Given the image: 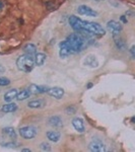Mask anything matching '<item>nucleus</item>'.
I'll list each match as a JSON object with an SVG mask.
<instances>
[{
    "mask_svg": "<svg viewBox=\"0 0 135 152\" xmlns=\"http://www.w3.org/2000/svg\"><path fill=\"white\" fill-rule=\"evenodd\" d=\"M67 41L74 51V53H79L87 46V41H85L79 34H71L68 38Z\"/></svg>",
    "mask_w": 135,
    "mask_h": 152,
    "instance_id": "f257e3e1",
    "label": "nucleus"
},
{
    "mask_svg": "<svg viewBox=\"0 0 135 152\" xmlns=\"http://www.w3.org/2000/svg\"><path fill=\"white\" fill-rule=\"evenodd\" d=\"M16 66H17L18 70L25 72V73H29L33 70V68L35 66V60H34L33 56L24 54V55H21L17 58Z\"/></svg>",
    "mask_w": 135,
    "mask_h": 152,
    "instance_id": "f03ea898",
    "label": "nucleus"
},
{
    "mask_svg": "<svg viewBox=\"0 0 135 152\" xmlns=\"http://www.w3.org/2000/svg\"><path fill=\"white\" fill-rule=\"evenodd\" d=\"M82 30L87 31L88 33L93 34L94 36H104L106 34L105 29L101 24L93 21H82Z\"/></svg>",
    "mask_w": 135,
    "mask_h": 152,
    "instance_id": "7ed1b4c3",
    "label": "nucleus"
},
{
    "mask_svg": "<svg viewBox=\"0 0 135 152\" xmlns=\"http://www.w3.org/2000/svg\"><path fill=\"white\" fill-rule=\"evenodd\" d=\"M37 134H38V130L33 126H25L19 129V135L26 140L34 139L37 136Z\"/></svg>",
    "mask_w": 135,
    "mask_h": 152,
    "instance_id": "20e7f679",
    "label": "nucleus"
},
{
    "mask_svg": "<svg viewBox=\"0 0 135 152\" xmlns=\"http://www.w3.org/2000/svg\"><path fill=\"white\" fill-rule=\"evenodd\" d=\"M59 47H60L59 55H60L61 58H66V57H68V56L71 55V54H75L74 51L72 50V48L70 47V45H69V43H68L67 40L61 42V43L59 44Z\"/></svg>",
    "mask_w": 135,
    "mask_h": 152,
    "instance_id": "39448f33",
    "label": "nucleus"
},
{
    "mask_svg": "<svg viewBox=\"0 0 135 152\" xmlns=\"http://www.w3.org/2000/svg\"><path fill=\"white\" fill-rule=\"evenodd\" d=\"M107 29L110 33H112L113 37L114 36H119L120 32L122 31V24L116 20H110L107 23Z\"/></svg>",
    "mask_w": 135,
    "mask_h": 152,
    "instance_id": "423d86ee",
    "label": "nucleus"
},
{
    "mask_svg": "<svg viewBox=\"0 0 135 152\" xmlns=\"http://www.w3.org/2000/svg\"><path fill=\"white\" fill-rule=\"evenodd\" d=\"M88 149H89L91 151H93V152H104V151H106V146H105V144H104L101 140H99V139H94V140L89 143Z\"/></svg>",
    "mask_w": 135,
    "mask_h": 152,
    "instance_id": "0eeeda50",
    "label": "nucleus"
},
{
    "mask_svg": "<svg viewBox=\"0 0 135 152\" xmlns=\"http://www.w3.org/2000/svg\"><path fill=\"white\" fill-rule=\"evenodd\" d=\"M77 12H78V14L86 15V16H93V17H96L99 14L96 10H94L93 8H91L89 6H86V5H79L77 7Z\"/></svg>",
    "mask_w": 135,
    "mask_h": 152,
    "instance_id": "6e6552de",
    "label": "nucleus"
},
{
    "mask_svg": "<svg viewBox=\"0 0 135 152\" xmlns=\"http://www.w3.org/2000/svg\"><path fill=\"white\" fill-rule=\"evenodd\" d=\"M82 19H80L79 17L75 16V15H71L69 17V24H70V27L76 31V32H79V31H81L82 30Z\"/></svg>",
    "mask_w": 135,
    "mask_h": 152,
    "instance_id": "1a4fd4ad",
    "label": "nucleus"
},
{
    "mask_svg": "<svg viewBox=\"0 0 135 152\" xmlns=\"http://www.w3.org/2000/svg\"><path fill=\"white\" fill-rule=\"evenodd\" d=\"M47 93L50 95V96H53L57 99H60L63 97L64 95V89L62 87H58V86H55V87H52V88H49Z\"/></svg>",
    "mask_w": 135,
    "mask_h": 152,
    "instance_id": "9d476101",
    "label": "nucleus"
},
{
    "mask_svg": "<svg viewBox=\"0 0 135 152\" xmlns=\"http://www.w3.org/2000/svg\"><path fill=\"white\" fill-rule=\"evenodd\" d=\"M31 92V94H40V93H44L47 92L49 87L48 86H44V85H37V84H31L30 87L28 88Z\"/></svg>",
    "mask_w": 135,
    "mask_h": 152,
    "instance_id": "9b49d317",
    "label": "nucleus"
},
{
    "mask_svg": "<svg viewBox=\"0 0 135 152\" xmlns=\"http://www.w3.org/2000/svg\"><path fill=\"white\" fill-rule=\"evenodd\" d=\"M72 126L74 127V129L79 132V133H83L84 132V124L82 119L80 118H74L72 120Z\"/></svg>",
    "mask_w": 135,
    "mask_h": 152,
    "instance_id": "f8f14e48",
    "label": "nucleus"
},
{
    "mask_svg": "<svg viewBox=\"0 0 135 152\" xmlns=\"http://www.w3.org/2000/svg\"><path fill=\"white\" fill-rule=\"evenodd\" d=\"M83 64H84L85 66L95 68V67H98V66H99V61H98V59L96 58V56H94V55H88V56L84 59Z\"/></svg>",
    "mask_w": 135,
    "mask_h": 152,
    "instance_id": "ddd939ff",
    "label": "nucleus"
},
{
    "mask_svg": "<svg viewBox=\"0 0 135 152\" xmlns=\"http://www.w3.org/2000/svg\"><path fill=\"white\" fill-rule=\"evenodd\" d=\"M46 106V100L44 99H34L28 104V107L31 109H42Z\"/></svg>",
    "mask_w": 135,
    "mask_h": 152,
    "instance_id": "4468645a",
    "label": "nucleus"
},
{
    "mask_svg": "<svg viewBox=\"0 0 135 152\" xmlns=\"http://www.w3.org/2000/svg\"><path fill=\"white\" fill-rule=\"evenodd\" d=\"M49 124L52 127H54V128H61V127L63 126L62 119L59 116H52L49 119Z\"/></svg>",
    "mask_w": 135,
    "mask_h": 152,
    "instance_id": "2eb2a0df",
    "label": "nucleus"
},
{
    "mask_svg": "<svg viewBox=\"0 0 135 152\" xmlns=\"http://www.w3.org/2000/svg\"><path fill=\"white\" fill-rule=\"evenodd\" d=\"M17 93H18V91H17L16 88L10 89L9 91H7V92L4 94V97H3L4 101H5V103H11V101H12L14 98H16Z\"/></svg>",
    "mask_w": 135,
    "mask_h": 152,
    "instance_id": "dca6fc26",
    "label": "nucleus"
},
{
    "mask_svg": "<svg viewBox=\"0 0 135 152\" xmlns=\"http://www.w3.org/2000/svg\"><path fill=\"white\" fill-rule=\"evenodd\" d=\"M114 40H115V45L117 47L118 50L120 51H125L127 49V44L125 42L124 39L120 38L119 36H114Z\"/></svg>",
    "mask_w": 135,
    "mask_h": 152,
    "instance_id": "f3484780",
    "label": "nucleus"
},
{
    "mask_svg": "<svg viewBox=\"0 0 135 152\" xmlns=\"http://www.w3.org/2000/svg\"><path fill=\"white\" fill-rule=\"evenodd\" d=\"M46 135H47V138L50 141L54 142V143L58 142L60 140V138H61V134L59 132H57V131H54V130L53 131H48Z\"/></svg>",
    "mask_w": 135,
    "mask_h": 152,
    "instance_id": "a211bd4d",
    "label": "nucleus"
},
{
    "mask_svg": "<svg viewBox=\"0 0 135 152\" xmlns=\"http://www.w3.org/2000/svg\"><path fill=\"white\" fill-rule=\"evenodd\" d=\"M23 52L26 55H30V56H35L37 53V47L34 44H26L23 47Z\"/></svg>",
    "mask_w": 135,
    "mask_h": 152,
    "instance_id": "6ab92c4d",
    "label": "nucleus"
},
{
    "mask_svg": "<svg viewBox=\"0 0 135 152\" xmlns=\"http://www.w3.org/2000/svg\"><path fill=\"white\" fill-rule=\"evenodd\" d=\"M2 134L10 139H15L16 138V133H15V130L12 128V127H5V128L2 129Z\"/></svg>",
    "mask_w": 135,
    "mask_h": 152,
    "instance_id": "aec40b11",
    "label": "nucleus"
},
{
    "mask_svg": "<svg viewBox=\"0 0 135 152\" xmlns=\"http://www.w3.org/2000/svg\"><path fill=\"white\" fill-rule=\"evenodd\" d=\"M46 58H47V56H46L45 54H43V53H36L35 58H34L35 64L38 65V66H42V65L45 63Z\"/></svg>",
    "mask_w": 135,
    "mask_h": 152,
    "instance_id": "412c9836",
    "label": "nucleus"
},
{
    "mask_svg": "<svg viewBox=\"0 0 135 152\" xmlns=\"http://www.w3.org/2000/svg\"><path fill=\"white\" fill-rule=\"evenodd\" d=\"M17 110V106L13 103H8L6 105H4L2 108H1V111L3 113H13Z\"/></svg>",
    "mask_w": 135,
    "mask_h": 152,
    "instance_id": "4be33fe9",
    "label": "nucleus"
},
{
    "mask_svg": "<svg viewBox=\"0 0 135 152\" xmlns=\"http://www.w3.org/2000/svg\"><path fill=\"white\" fill-rule=\"evenodd\" d=\"M30 95H31V92H30L29 89H23V90H21L20 92L17 93L16 99L19 100V101H21V100H24V99H26V98H29Z\"/></svg>",
    "mask_w": 135,
    "mask_h": 152,
    "instance_id": "5701e85b",
    "label": "nucleus"
},
{
    "mask_svg": "<svg viewBox=\"0 0 135 152\" xmlns=\"http://www.w3.org/2000/svg\"><path fill=\"white\" fill-rule=\"evenodd\" d=\"M10 84V80L6 77H0V86H7Z\"/></svg>",
    "mask_w": 135,
    "mask_h": 152,
    "instance_id": "b1692460",
    "label": "nucleus"
},
{
    "mask_svg": "<svg viewBox=\"0 0 135 152\" xmlns=\"http://www.w3.org/2000/svg\"><path fill=\"white\" fill-rule=\"evenodd\" d=\"M40 148L43 151H51V146L49 145V143H46V142H43L40 145Z\"/></svg>",
    "mask_w": 135,
    "mask_h": 152,
    "instance_id": "393cba45",
    "label": "nucleus"
},
{
    "mask_svg": "<svg viewBox=\"0 0 135 152\" xmlns=\"http://www.w3.org/2000/svg\"><path fill=\"white\" fill-rule=\"evenodd\" d=\"M65 112H66L67 115H73V114L76 113V109H75L74 107L70 106V107H67V108L65 109Z\"/></svg>",
    "mask_w": 135,
    "mask_h": 152,
    "instance_id": "a878e982",
    "label": "nucleus"
},
{
    "mask_svg": "<svg viewBox=\"0 0 135 152\" xmlns=\"http://www.w3.org/2000/svg\"><path fill=\"white\" fill-rule=\"evenodd\" d=\"M130 53H131L132 58L134 59V58H135V46H132V47L130 48Z\"/></svg>",
    "mask_w": 135,
    "mask_h": 152,
    "instance_id": "bb28decb",
    "label": "nucleus"
},
{
    "mask_svg": "<svg viewBox=\"0 0 135 152\" xmlns=\"http://www.w3.org/2000/svg\"><path fill=\"white\" fill-rule=\"evenodd\" d=\"M120 19H121V21H122L123 23H127V21H128V20H127V18L125 17V15H122V16L120 17Z\"/></svg>",
    "mask_w": 135,
    "mask_h": 152,
    "instance_id": "cd10ccee",
    "label": "nucleus"
},
{
    "mask_svg": "<svg viewBox=\"0 0 135 152\" xmlns=\"http://www.w3.org/2000/svg\"><path fill=\"white\" fill-rule=\"evenodd\" d=\"M4 72H5V68L2 65H0V74H3Z\"/></svg>",
    "mask_w": 135,
    "mask_h": 152,
    "instance_id": "c85d7f7f",
    "label": "nucleus"
},
{
    "mask_svg": "<svg viewBox=\"0 0 135 152\" xmlns=\"http://www.w3.org/2000/svg\"><path fill=\"white\" fill-rule=\"evenodd\" d=\"M21 151H23V152H31L32 150H31V149H28V148H22Z\"/></svg>",
    "mask_w": 135,
    "mask_h": 152,
    "instance_id": "c756f323",
    "label": "nucleus"
},
{
    "mask_svg": "<svg viewBox=\"0 0 135 152\" xmlns=\"http://www.w3.org/2000/svg\"><path fill=\"white\" fill-rule=\"evenodd\" d=\"M92 87H93V83H88L86 86V88H92Z\"/></svg>",
    "mask_w": 135,
    "mask_h": 152,
    "instance_id": "7c9ffc66",
    "label": "nucleus"
},
{
    "mask_svg": "<svg viewBox=\"0 0 135 152\" xmlns=\"http://www.w3.org/2000/svg\"><path fill=\"white\" fill-rule=\"evenodd\" d=\"M134 121H135V118H134V117H132V118H131V123H135Z\"/></svg>",
    "mask_w": 135,
    "mask_h": 152,
    "instance_id": "2f4dec72",
    "label": "nucleus"
},
{
    "mask_svg": "<svg viewBox=\"0 0 135 152\" xmlns=\"http://www.w3.org/2000/svg\"><path fill=\"white\" fill-rule=\"evenodd\" d=\"M3 8V4H2V2L0 1V9H2Z\"/></svg>",
    "mask_w": 135,
    "mask_h": 152,
    "instance_id": "473e14b6",
    "label": "nucleus"
},
{
    "mask_svg": "<svg viewBox=\"0 0 135 152\" xmlns=\"http://www.w3.org/2000/svg\"><path fill=\"white\" fill-rule=\"evenodd\" d=\"M97 1H103V0H97Z\"/></svg>",
    "mask_w": 135,
    "mask_h": 152,
    "instance_id": "72a5a7b5",
    "label": "nucleus"
}]
</instances>
